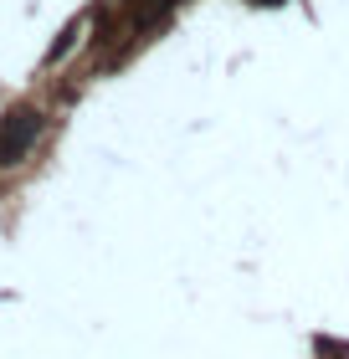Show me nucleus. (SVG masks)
Segmentation results:
<instances>
[{
	"mask_svg": "<svg viewBox=\"0 0 349 359\" xmlns=\"http://www.w3.org/2000/svg\"><path fill=\"white\" fill-rule=\"evenodd\" d=\"M41 134V118L31 108H15L6 113V123H0V165H15V159L31 154V144Z\"/></svg>",
	"mask_w": 349,
	"mask_h": 359,
	"instance_id": "1",
	"label": "nucleus"
}]
</instances>
